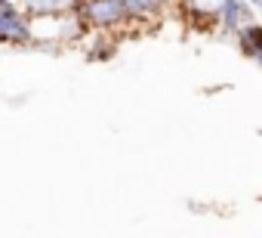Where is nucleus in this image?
I'll list each match as a JSON object with an SVG mask.
<instances>
[{
  "label": "nucleus",
  "mask_w": 262,
  "mask_h": 238,
  "mask_svg": "<svg viewBox=\"0 0 262 238\" xmlns=\"http://www.w3.org/2000/svg\"><path fill=\"white\" fill-rule=\"evenodd\" d=\"M77 16L93 28V31H117L123 25H129V10L123 0H80L77 4Z\"/></svg>",
  "instance_id": "obj_1"
},
{
  "label": "nucleus",
  "mask_w": 262,
  "mask_h": 238,
  "mask_svg": "<svg viewBox=\"0 0 262 238\" xmlns=\"http://www.w3.org/2000/svg\"><path fill=\"white\" fill-rule=\"evenodd\" d=\"M182 13L198 22V28H219V16L225 10V0H179Z\"/></svg>",
  "instance_id": "obj_2"
},
{
  "label": "nucleus",
  "mask_w": 262,
  "mask_h": 238,
  "mask_svg": "<svg viewBox=\"0 0 262 238\" xmlns=\"http://www.w3.org/2000/svg\"><path fill=\"white\" fill-rule=\"evenodd\" d=\"M80 0H19V7L31 19H59L68 13H77Z\"/></svg>",
  "instance_id": "obj_3"
},
{
  "label": "nucleus",
  "mask_w": 262,
  "mask_h": 238,
  "mask_svg": "<svg viewBox=\"0 0 262 238\" xmlns=\"http://www.w3.org/2000/svg\"><path fill=\"white\" fill-rule=\"evenodd\" d=\"M237 50H241V56H247V59H253V56H259L262 53V25L259 22H253V25H244L241 31H237Z\"/></svg>",
  "instance_id": "obj_4"
},
{
  "label": "nucleus",
  "mask_w": 262,
  "mask_h": 238,
  "mask_svg": "<svg viewBox=\"0 0 262 238\" xmlns=\"http://www.w3.org/2000/svg\"><path fill=\"white\" fill-rule=\"evenodd\" d=\"M117 56V44L114 41H96L86 50V62H111Z\"/></svg>",
  "instance_id": "obj_5"
},
{
  "label": "nucleus",
  "mask_w": 262,
  "mask_h": 238,
  "mask_svg": "<svg viewBox=\"0 0 262 238\" xmlns=\"http://www.w3.org/2000/svg\"><path fill=\"white\" fill-rule=\"evenodd\" d=\"M247 4L256 10V16H262V0H247Z\"/></svg>",
  "instance_id": "obj_6"
},
{
  "label": "nucleus",
  "mask_w": 262,
  "mask_h": 238,
  "mask_svg": "<svg viewBox=\"0 0 262 238\" xmlns=\"http://www.w3.org/2000/svg\"><path fill=\"white\" fill-rule=\"evenodd\" d=\"M250 62H256V65H259V71H262V53H259V56H253Z\"/></svg>",
  "instance_id": "obj_7"
},
{
  "label": "nucleus",
  "mask_w": 262,
  "mask_h": 238,
  "mask_svg": "<svg viewBox=\"0 0 262 238\" xmlns=\"http://www.w3.org/2000/svg\"><path fill=\"white\" fill-rule=\"evenodd\" d=\"M10 7V0H0V16H4V10Z\"/></svg>",
  "instance_id": "obj_8"
}]
</instances>
